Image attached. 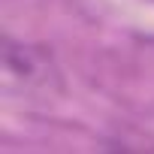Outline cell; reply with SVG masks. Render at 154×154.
Wrapping results in <instances>:
<instances>
[{
	"mask_svg": "<svg viewBox=\"0 0 154 154\" xmlns=\"http://www.w3.org/2000/svg\"><path fill=\"white\" fill-rule=\"evenodd\" d=\"M6 82L9 88L21 82L24 91H33V88H48L57 79H54V66L45 51L6 36Z\"/></svg>",
	"mask_w": 154,
	"mask_h": 154,
	"instance_id": "1",
	"label": "cell"
},
{
	"mask_svg": "<svg viewBox=\"0 0 154 154\" xmlns=\"http://www.w3.org/2000/svg\"><path fill=\"white\" fill-rule=\"evenodd\" d=\"M106 154H154V145H148V142H112Z\"/></svg>",
	"mask_w": 154,
	"mask_h": 154,
	"instance_id": "2",
	"label": "cell"
}]
</instances>
